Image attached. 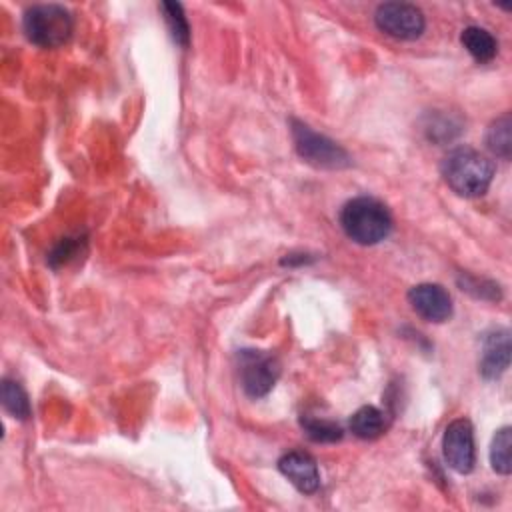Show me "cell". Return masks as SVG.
Listing matches in <instances>:
<instances>
[{"label":"cell","mask_w":512,"mask_h":512,"mask_svg":"<svg viewBox=\"0 0 512 512\" xmlns=\"http://www.w3.org/2000/svg\"><path fill=\"white\" fill-rule=\"evenodd\" d=\"M440 172L444 182L456 194L464 198H478L492 184L494 164L472 146H456L444 156Z\"/></svg>","instance_id":"6da1fadb"},{"label":"cell","mask_w":512,"mask_h":512,"mask_svg":"<svg viewBox=\"0 0 512 512\" xmlns=\"http://www.w3.org/2000/svg\"><path fill=\"white\" fill-rule=\"evenodd\" d=\"M340 226L350 240L362 246H372L390 234L392 216L380 200L372 196H358L342 206Z\"/></svg>","instance_id":"7a4b0ae2"},{"label":"cell","mask_w":512,"mask_h":512,"mask_svg":"<svg viewBox=\"0 0 512 512\" xmlns=\"http://www.w3.org/2000/svg\"><path fill=\"white\" fill-rule=\"evenodd\" d=\"M26 38L42 48H58L72 34V16L60 4H36L24 12Z\"/></svg>","instance_id":"3957f363"},{"label":"cell","mask_w":512,"mask_h":512,"mask_svg":"<svg viewBox=\"0 0 512 512\" xmlns=\"http://www.w3.org/2000/svg\"><path fill=\"white\" fill-rule=\"evenodd\" d=\"M292 138L296 152L312 166L318 168H344L350 164V156L342 146L324 134L314 132L308 124L292 120Z\"/></svg>","instance_id":"277c9868"},{"label":"cell","mask_w":512,"mask_h":512,"mask_svg":"<svg viewBox=\"0 0 512 512\" xmlns=\"http://www.w3.org/2000/svg\"><path fill=\"white\" fill-rule=\"evenodd\" d=\"M378 30L398 40H414L424 32L426 20L418 6L406 2H386L374 12Z\"/></svg>","instance_id":"5b68a950"},{"label":"cell","mask_w":512,"mask_h":512,"mask_svg":"<svg viewBox=\"0 0 512 512\" xmlns=\"http://www.w3.org/2000/svg\"><path fill=\"white\" fill-rule=\"evenodd\" d=\"M280 376V362L258 350L240 352V382L250 398L266 396Z\"/></svg>","instance_id":"8992f818"},{"label":"cell","mask_w":512,"mask_h":512,"mask_svg":"<svg viewBox=\"0 0 512 512\" xmlns=\"http://www.w3.org/2000/svg\"><path fill=\"white\" fill-rule=\"evenodd\" d=\"M442 450L446 464L460 472L468 474L476 462V448H474V430L468 418H456L446 426L442 438Z\"/></svg>","instance_id":"52a82bcc"},{"label":"cell","mask_w":512,"mask_h":512,"mask_svg":"<svg viewBox=\"0 0 512 512\" xmlns=\"http://www.w3.org/2000/svg\"><path fill=\"white\" fill-rule=\"evenodd\" d=\"M412 310L428 322H444L452 316V298L440 284H416L408 292Z\"/></svg>","instance_id":"ba28073f"},{"label":"cell","mask_w":512,"mask_h":512,"mask_svg":"<svg viewBox=\"0 0 512 512\" xmlns=\"http://www.w3.org/2000/svg\"><path fill=\"white\" fill-rule=\"evenodd\" d=\"M278 470L304 494H312L320 486L316 460L302 450H290L278 460Z\"/></svg>","instance_id":"9c48e42d"},{"label":"cell","mask_w":512,"mask_h":512,"mask_svg":"<svg viewBox=\"0 0 512 512\" xmlns=\"http://www.w3.org/2000/svg\"><path fill=\"white\" fill-rule=\"evenodd\" d=\"M510 364V332L496 328L484 336L480 354V372L484 378H498Z\"/></svg>","instance_id":"30bf717a"},{"label":"cell","mask_w":512,"mask_h":512,"mask_svg":"<svg viewBox=\"0 0 512 512\" xmlns=\"http://www.w3.org/2000/svg\"><path fill=\"white\" fill-rule=\"evenodd\" d=\"M460 42L470 52V56L480 64L490 62L498 52L496 38L486 28H480V26L464 28L462 36H460Z\"/></svg>","instance_id":"8fae6325"},{"label":"cell","mask_w":512,"mask_h":512,"mask_svg":"<svg viewBox=\"0 0 512 512\" xmlns=\"http://www.w3.org/2000/svg\"><path fill=\"white\" fill-rule=\"evenodd\" d=\"M350 430L362 440H374L386 430V416L374 406L358 408L350 418Z\"/></svg>","instance_id":"7c38bea8"},{"label":"cell","mask_w":512,"mask_h":512,"mask_svg":"<svg viewBox=\"0 0 512 512\" xmlns=\"http://www.w3.org/2000/svg\"><path fill=\"white\" fill-rule=\"evenodd\" d=\"M510 128H512V120L510 114H502L500 118H496L486 132V146L488 150L502 158L508 160L510 152H512V136H510Z\"/></svg>","instance_id":"4fadbf2b"},{"label":"cell","mask_w":512,"mask_h":512,"mask_svg":"<svg viewBox=\"0 0 512 512\" xmlns=\"http://www.w3.org/2000/svg\"><path fill=\"white\" fill-rule=\"evenodd\" d=\"M2 406L18 420H26L30 416V400L20 382L10 378L2 380Z\"/></svg>","instance_id":"5bb4252c"},{"label":"cell","mask_w":512,"mask_h":512,"mask_svg":"<svg viewBox=\"0 0 512 512\" xmlns=\"http://www.w3.org/2000/svg\"><path fill=\"white\" fill-rule=\"evenodd\" d=\"M510 446H512V430L510 426H504L494 434L490 444V464L498 474H504V476H508L512 470Z\"/></svg>","instance_id":"9a60e30c"},{"label":"cell","mask_w":512,"mask_h":512,"mask_svg":"<svg viewBox=\"0 0 512 512\" xmlns=\"http://www.w3.org/2000/svg\"><path fill=\"white\" fill-rule=\"evenodd\" d=\"M160 8H162V12H164V18H166V24H168V28H170L172 38H174L180 46H186L188 40H190V28H188L186 16H184V12H182V6L176 4V2H162Z\"/></svg>","instance_id":"2e32d148"},{"label":"cell","mask_w":512,"mask_h":512,"mask_svg":"<svg viewBox=\"0 0 512 512\" xmlns=\"http://www.w3.org/2000/svg\"><path fill=\"white\" fill-rule=\"evenodd\" d=\"M302 428L314 442H336L342 438V428L330 420L306 416L302 418Z\"/></svg>","instance_id":"e0dca14e"}]
</instances>
